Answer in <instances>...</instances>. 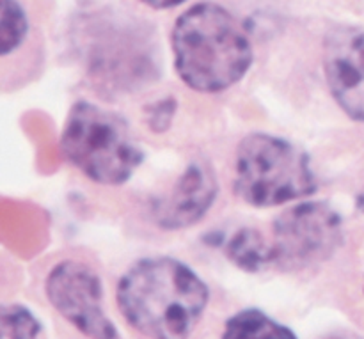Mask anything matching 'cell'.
<instances>
[{"label": "cell", "instance_id": "cell-1", "mask_svg": "<svg viewBox=\"0 0 364 339\" xmlns=\"http://www.w3.org/2000/svg\"><path fill=\"white\" fill-rule=\"evenodd\" d=\"M116 302L124 323L144 339H191L210 304V288L169 256L139 259L119 279Z\"/></svg>", "mask_w": 364, "mask_h": 339}, {"label": "cell", "instance_id": "cell-2", "mask_svg": "<svg viewBox=\"0 0 364 339\" xmlns=\"http://www.w3.org/2000/svg\"><path fill=\"white\" fill-rule=\"evenodd\" d=\"M174 68L185 85L198 92H220L245 77L252 45L240 21L219 4H196L173 28Z\"/></svg>", "mask_w": 364, "mask_h": 339}, {"label": "cell", "instance_id": "cell-3", "mask_svg": "<svg viewBox=\"0 0 364 339\" xmlns=\"http://www.w3.org/2000/svg\"><path fill=\"white\" fill-rule=\"evenodd\" d=\"M60 151L71 166L100 185L127 183L144 160L124 117L91 102L71 107Z\"/></svg>", "mask_w": 364, "mask_h": 339}, {"label": "cell", "instance_id": "cell-4", "mask_svg": "<svg viewBox=\"0 0 364 339\" xmlns=\"http://www.w3.org/2000/svg\"><path fill=\"white\" fill-rule=\"evenodd\" d=\"M318 190L309 156L287 139L251 134L238 144L235 194L256 208H274Z\"/></svg>", "mask_w": 364, "mask_h": 339}, {"label": "cell", "instance_id": "cell-5", "mask_svg": "<svg viewBox=\"0 0 364 339\" xmlns=\"http://www.w3.org/2000/svg\"><path fill=\"white\" fill-rule=\"evenodd\" d=\"M343 242V220L327 203L304 201L274 222L272 265L304 270L329 259Z\"/></svg>", "mask_w": 364, "mask_h": 339}, {"label": "cell", "instance_id": "cell-6", "mask_svg": "<svg viewBox=\"0 0 364 339\" xmlns=\"http://www.w3.org/2000/svg\"><path fill=\"white\" fill-rule=\"evenodd\" d=\"M45 295L50 306L87 339H123L103 308V284L91 265L64 259L48 272Z\"/></svg>", "mask_w": 364, "mask_h": 339}, {"label": "cell", "instance_id": "cell-7", "mask_svg": "<svg viewBox=\"0 0 364 339\" xmlns=\"http://www.w3.org/2000/svg\"><path fill=\"white\" fill-rule=\"evenodd\" d=\"M329 91L350 119L364 123V31L345 28L331 36L323 55Z\"/></svg>", "mask_w": 364, "mask_h": 339}, {"label": "cell", "instance_id": "cell-8", "mask_svg": "<svg viewBox=\"0 0 364 339\" xmlns=\"http://www.w3.org/2000/svg\"><path fill=\"white\" fill-rule=\"evenodd\" d=\"M219 185L213 171L201 162L191 163L171 194L160 201L155 213V222L166 231L191 227L205 219L215 203Z\"/></svg>", "mask_w": 364, "mask_h": 339}, {"label": "cell", "instance_id": "cell-9", "mask_svg": "<svg viewBox=\"0 0 364 339\" xmlns=\"http://www.w3.org/2000/svg\"><path fill=\"white\" fill-rule=\"evenodd\" d=\"M220 339H299L290 327L283 325L265 311L256 308L242 309L224 323Z\"/></svg>", "mask_w": 364, "mask_h": 339}, {"label": "cell", "instance_id": "cell-10", "mask_svg": "<svg viewBox=\"0 0 364 339\" xmlns=\"http://www.w3.org/2000/svg\"><path fill=\"white\" fill-rule=\"evenodd\" d=\"M226 256L245 272H262L272 265V244L255 227H242L226 244Z\"/></svg>", "mask_w": 364, "mask_h": 339}, {"label": "cell", "instance_id": "cell-11", "mask_svg": "<svg viewBox=\"0 0 364 339\" xmlns=\"http://www.w3.org/2000/svg\"><path fill=\"white\" fill-rule=\"evenodd\" d=\"M2 339H48L38 316L20 304H7L0 315Z\"/></svg>", "mask_w": 364, "mask_h": 339}, {"label": "cell", "instance_id": "cell-12", "mask_svg": "<svg viewBox=\"0 0 364 339\" xmlns=\"http://www.w3.org/2000/svg\"><path fill=\"white\" fill-rule=\"evenodd\" d=\"M28 32L25 11L16 0H2V21H0V53L7 57L20 48Z\"/></svg>", "mask_w": 364, "mask_h": 339}, {"label": "cell", "instance_id": "cell-13", "mask_svg": "<svg viewBox=\"0 0 364 339\" xmlns=\"http://www.w3.org/2000/svg\"><path fill=\"white\" fill-rule=\"evenodd\" d=\"M144 4H148L153 9H171V7H176L180 4H183L185 0H142Z\"/></svg>", "mask_w": 364, "mask_h": 339}, {"label": "cell", "instance_id": "cell-14", "mask_svg": "<svg viewBox=\"0 0 364 339\" xmlns=\"http://www.w3.org/2000/svg\"><path fill=\"white\" fill-rule=\"evenodd\" d=\"M323 339H363V338L358 336V334H354V333H348V330H340V333H333Z\"/></svg>", "mask_w": 364, "mask_h": 339}]
</instances>
